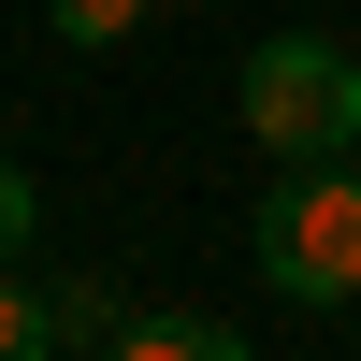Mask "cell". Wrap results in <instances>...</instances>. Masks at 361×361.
I'll return each mask as SVG.
<instances>
[{"label":"cell","instance_id":"obj_1","mask_svg":"<svg viewBox=\"0 0 361 361\" xmlns=\"http://www.w3.org/2000/svg\"><path fill=\"white\" fill-rule=\"evenodd\" d=\"M260 275H275V304H347L361 289V173L347 159H275V188H260Z\"/></svg>","mask_w":361,"mask_h":361},{"label":"cell","instance_id":"obj_2","mask_svg":"<svg viewBox=\"0 0 361 361\" xmlns=\"http://www.w3.org/2000/svg\"><path fill=\"white\" fill-rule=\"evenodd\" d=\"M246 130L275 145V159H347L361 145V58L318 44V29H275V44H246Z\"/></svg>","mask_w":361,"mask_h":361},{"label":"cell","instance_id":"obj_3","mask_svg":"<svg viewBox=\"0 0 361 361\" xmlns=\"http://www.w3.org/2000/svg\"><path fill=\"white\" fill-rule=\"evenodd\" d=\"M116 347H130V361H246V318H188V304H159V318H116Z\"/></svg>","mask_w":361,"mask_h":361},{"label":"cell","instance_id":"obj_4","mask_svg":"<svg viewBox=\"0 0 361 361\" xmlns=\"http://www.w3.org/2000/svg\"><path fill=\"white\" fill-rule=\"evenodd\" d=\"M44 347H116V289H44Z\"/></svg>","mask_w":361,"mask_h":361},{"label":"cell","instance_id":"obj_5","mask_svg":"<svg viewBox=\"0 0 361 361\" xmlns=\"http://www.w3.org/2000/svg\"><path fill=\"white\" fill-rule=\"evenodd\" d=\"M44 15H58V44H87V58H102V44H130L159 0H44Z\"/></svg>","mask_w":361,"mask_h":361},{"label":"cell","instance_id":"obj_6","mask_svg":"<svg viewBox=\"0 0 361 361\" xmlns=\"http://www.w3.org/2000/svg\"><path fill=\"white\" fill-rule=\"evenodd\" d=\"M0 361H44V289L0 260Z\"/></svg>","mask_w":361,"mask_h":361},{"label":"cell","instance_id":"obj_7","mask_svg":"<svg viewBox=\"0 0 361 361\" xmlns=\"http://www.w3.org/2000/svg\"><path fill=\"white\" fill-rule=\"evenodd\" d=\"M29 231H44V188H29L15 159H0V260H29Z\"/></svg>","mask_w":361,"mask_h":361}]
</instances>
